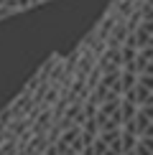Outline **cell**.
Wrapping results in <instances>:
<instances>
[{"label":"cell","mask_w":153,"mask_h":155,"mask_svg":"<svg viewBox=\"0 0 153 155\" xmlns=\"http://www.w3.org/2000/svg\"><path fill=\"white\" fill-rule=\"evenodd\" d=\"M138 104H135V102H133V99H127V97H123V122H125V125H127V122H133V120H135V114H138Z\"/></svg>","instance_id":"obj_2"},{"label":"cell","mask_w":153,"mask_h":155,"mask_svg":"<svg viewBox=\"0 0 153 155\" xmlns=\"http://www.w3.org/2000/svg\"><path fill=\"white\" fill-rule=\"evenodd\" d=\"M49 0H0V21L8 15H15L21 10H28V8H36V5H43Z\"/></svg>","instance_id":"obj_1"}]
</instances>
